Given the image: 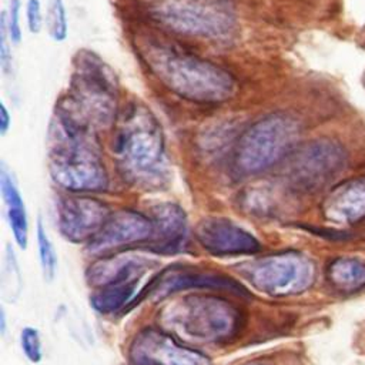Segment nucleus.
Segmentation results:
<instances>
[{"label":"nucleus","instance_id":"18","mask_svg":"<svg viewBox=\"0 0 365 365\" xmlns=\"http://www.w3.org/2000/svg\"><path fill=\"white\" fill-rule=\"evenodd\" d=\"M135 285L137 281H128L100 287L91 297V305L101 314L115 312L128 302Z\"/></svg>","mask_w":365,"mask_h":365},{"label":"nucleus","instance_id":"24","mask_svg":"<svg viewBox=\"0 0 365 365\" xmlns=\"http://www.w3.org/2000/svg\"><path fill=\"white\" fill-rule=\"evenodd\" d=\"M11 38L6 29V23L3 17L0 19V63L4 71L9 70L11 63Z\"/></svg>","mask_w":365,"mask_h":365},{"label":"nucleus","instance_id":"3","mask_svg":"<svg viewBox=\"0 0 365 365\" xmlns=\"http://www.w3.org/2000/svg\"><path fill=\"white\" fill-rule=\"evenodd\" d=\"M91 133L56 113L50 130V173L67 190L96 191L107 185Z\"/></svg>","mask_w":365,"mask_h":365},{"label":"nucleus","instance_id":"7","mask_svg":"<svg viewBox=\"0 0 365 365\" xmlns=\"http://www.w3.org/2000/svg\"><path fill=\"white\" fill-rule=\"evenodd\" d=\"M151 17L173 33L200 38L228 40L237 30L232 11L215 0H160Z\"/></svg>","mask_w":365,"mask_h":365},{"label":"nucleus","instance_id":"16","mask_svg":"<svg viewBox=\"0 0 365 365\" xmlns=\"http://www.w3.org/2000/svg\"><path fill=\"white\" fill-rule=\"evenodd\" d=\"M150 261L141 257H103L90 265L87 271L88 282L97 288L114 284V282H128L137 281L147 271Z\"/></svg>","mask_w":365,"mask_h":365},{"label":"nucleus","instance_id":"15","mask_svg":"<svg viewBox=\"0 0 365 365\" xmlns=\"http://www.w3.org/2000/svg\"><path fill=\"white\" fill-rule=\"evenodd\" d=\"M154 231L148 240L157 252L170 254L181 248L187 232V218L184 211L174 204H161L153 208Z\"/></svg>","mask_w":365,"mask_h":365},{"label":"nucleus","instance_id":"12","mask_svg":"<svg viewBox=\"0 0 365 365\" xmlns=\"http://www.w3.org/2000/svg\"><path fill=\"white\" fill-rule=\"evenodd\" d=\"M195 238L212 255L254 254L261 250L259 242L248 231L225 218H205L195 228Z\"/></svg>","mask_w":365,"mask_h":365},{"label":"nucleus","instance_id":"19","mask_svg":"<svg viewBox=\"0 0 365 365\" xmlns=\"http://www.w3.org/2000/svg\"><path fill=\"white\" fill-rule=\"evenodd\" d=\"M46 30L51 40L61 43L68 36V17L63 0H50L46 11Z\"/></svg>","mask_w":365,"mask_h":365},{"label":"nucleus","instance_id":"14","mask_svg":"<svg viewBox=\"0 0 365 365\" xmlns=\"http://www.w3.org/2000/svg\"><path fill=\"white\" fill-rule=\"evenodd\" d=\"M225 289L238 295H245L241 284L220 274L198 272V271H171L160 277L153 288L154 294L160 298L185 289Z\"/></svg>","mask_w":365,"mask_h":365},{"label":"nucleus","instance_id":"6","mask_svg":"<svg viewBox=\"0 0 365 365\" xmlns=\"http://www.w3.org/2000/svg\"><path fill=\"white\" fill-rule=\"evenodd\" d=\"M299 131V123L289 114L264 115L238 138L234 153L235 167L244 174L267 170L294 150Z\"/></svg>","mask_w":365,"mask_h":365},{"label":"nucleus","instance_id":"10","mask_svg":"<svg viewBox=\"0 0 365 365\" xmlns=\"http://www.w3.org/2000/svg\"><path fill=\"white\" fill-rule=\"evenodd\" d=\"M128 356L131 365H211L200 351L184 346L171 334L154 328L135 335Z\"/></svg>","mask_w":365,"mask_h":365},{"label":"nucleus","instance_id":"1","mask_svg":"<svg viewBox=\"0 0 365 365\" xmlns=\"http://www.w3.org/2000/svg\"><path fill=\"white\" fill-rule=\"evenodd\" d=\"M138 53L155 78L187 101L221 104L237 94V80L228 70L173 43L148 37L138 43Z\"/></svg>","mask_w":365,"mask_h":365},{"label":"nucleus","instance_id":"17","mask_svg":"<svg viewBox=\"0 0 365 365\" xmlns=\"http://www.w3.org/2000/svg\"><path fill=\"white\" fill-rule=\"evenodd\" d=\"M0 182H1L3 198H4L6 207H7V217H9L10 228L13 231L16 242L20 245V248L24 250L27 247L29 224H27V214H26V208H24L23 200H21V195L4 168L1 170Z\"/></svg>","mask_w":365,"mask_h":365},{"label":"nucleus","instance_id":"2","mask_svg":"<svg viewBox=\"0 0 365 365\" xmlns=\"http://www.w3.org/2000/svg\"><path fill=\"white\" fill-rule=\"evenodd\" d=\"M57 114L90 131L115 121L117 81L96 53L83 48L74 56L68 93L58 101Z\"/></svg>","mask_w":365,"mask_h":365},{"label":"nucleus","instance_id":"20","mask_svg":"<svg viewBox=\"0 0 365 365\" xmlns=\"http://www.w3.org/2000/svg\"><path fill=\"white\" fill-rule=\"evenodd\" d=\"M37 242H38V254H40V264H41L43 274L47 279H51L56 274L57 257H56L53 244L47 237L41 222H38L37 225Z\"/></svg>","mask_w":365,"mask_h":365},{"label":"nucleus","instance_id":"25","mask_svg":"<svg viewBox=\"0 0 365 365\" xmlns=\"http://www.w3.org/2000/svg\"><path fill=\"white\" fill-rule=\"evenodd\" d=\"M10 124H11L10 113L6 107V104L1 101L0 103V134L1 135H4L7 133V130L10 128Z\"/></svg>","mask_w":365,"mask_h":365},{"label":"nucleus","instance_id":"8","mask_svg":"<svg viewBox=\"0 0 365 365\" xmlns=\"http://www.w3.org/2000/svg\"><path fill=\"white\" fill-rule=\"evenodd\" d=\"M240 272L251 285L272 297H284L304 291L312 281L311 262L297 252L268 255L240 267Z\"/></svg>","mask_w":365,"mask_h":365},{"label":"nucleus","instance_id":"21","mask_svg":"<svg viewBox=\"0 0 365 365\" xmlns=\"http://www.w3.org/2000/svg\"><path fill=\"white\" fill-rule=\"evenodd\" d=\"M20 11H21V3L20 0H10L7 10L1 13V17L6 23V29L9 31V36L13 41V44H19L23 37L21 23H20Z\"/></svg>","mask_w":365,"mask_h":365},{"label":"nucleus","instance_id":"13","mask_svg":"<svg viewBox=\"0 0 365 365\" xmlns=\"http://www.w3.org/2000/svg\"><path fill=\"white\" fill-rule=\"evenodd\" d=\"M110 211L106 204L87 197L64 198L58 205L61 234L73 241H90L106 224Z\"/></svg>","mask_w":365,"mask_h":365},{"label":"nucleus","instance_id":"26","mask_svg":"<svg viewBox=\"0 0 365 365\" xmlns=\"http://www.w3.org/2000/svg\"><path fill=\"white\" fill-rule=\"evenodd\" d=\"M0 317H1V331H4V327H6V325H4V314L1 312Z\"/></svg>","mask_w":365,"mask_h":365},{"label":"nucleus","instance_id":"23","mask_svg":"<svg viewBox=\"0 0 365 365\" xmlns=\"http://www.w3.org/2000/svg\"><path fill=\"white\" fill-rule=\"evenodd\" d=\"M26 23L27 29L31 34H37L41 31L44 27V14H43V7L40 0H26Z\"/></svg>","mask_w":365,"mask_h":365},{"label":"nucleus","instance_id":"11","mask_svg":"<svg viewBox=\"0 0 365 365\" xmlns=\"http://www.w3.org/2000/svg\"><path fill=\"white\" fill-rule=\"evenodd\" d=\"M153 220L144 214L123 210L110 214L101 230L88 241L91 254H107L135 242L148 241L153 235Z\"/></svg>","mask_w":365,"mask_h":365},{"label":"nucleus","instance_id":"4","mask_svg":"<svg viewBox=\"0 0 365 365\" xmlns=\"http://www.w3.org/2000/svg\"><path fill=\"white\" fill-rule=\"evenodd\" d=\"M114 151L124 173L135 181L160 177L164 163V138L158 120L143 104H131L121 115Z\"/></svg>","mask_w":365,"mask_h":365},{"label":"nucleus","instance_id":"22","mask_svg":"<svg viewBox=\"0 0 365 365\" xmlns=\"http://www.w3.org/2000/svg\"><path fill=\"white\" fill-rule=\"evenodd\" d=\"M20 344L24 355L30 362H38L43 356V349H41V339L40 334L34 328H24L20 335Z\"/></svg>","mask_w":365,"mask_h":365},{"label":"nucleus","instance_id":"5","mask_svg":"<svg viewBox=\"0 0 365 365\" xmlns=\"http://www.w3.org/2000/svg\"><path fill=\"white\" fill-rule=\"evenodd\" d=\"M163 322L184 339L215 342L235 334L240 311L218 297L188 295L163 311Z\"/></svg>","mask_w":365,"mask_h":365},{"label":"nucleus","instance_id":"9","mask_svg":"<svg viewBox=\"0 0 365 365\" xmlns=\"http://www.w3.org/2000/svg\"><path fill=\"white\" fill-rule=\"evenodd\" d=\"M288 155V181L302 191H315L328 184L339 174L346 160L338 143L324 138L309 141Z\"/></svg>","mask_w":365,"mask_h":365}]
</instances>
